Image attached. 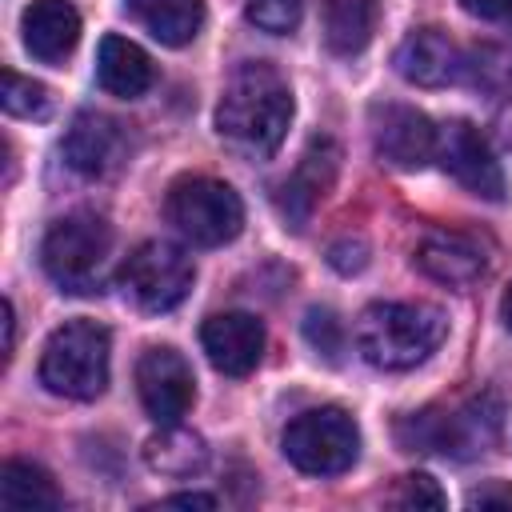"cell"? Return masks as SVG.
<instances>
[{
  "label": "cell",
  "mask_w": 512,
  "mask_h": 512,
  "mask_svg": "<svg viewBox=\"0 0 512 512\" xmlns=\"http://www.w3.org/2000/svg\"><path fill=\"white\" fill-rule=\"evenodd\" d=\"M288 120H292V88L280 76V68L268 60H244L228 76L216 104L220 140L244 160H268L284 144Z\"/></svg>",
  "instance_id": "1"
},
{
  "label": "cell",
  "mask_w": 512,
  "mask_h": 512,
  "mask_svg": "<svg viewBox=\"0 0 512 512\" xmlns=\"http://www.w3.org/2000/svg\"><path fill=\"white\" fill-rule=\"evenodd\" d=\"M448 332V320L432 304H368L356 320V348L372 368L404 372L424 364Z\"/></svg>",
  "instance_id": "2"
},
{
  "label": "cell",
  "mask_w": 512,
  "mask_h": 512,
  "mask_svg": "<svg viewBox=\"0 0 512 512\" xmlns=\"http://www.w3.org/2000/svg\"><path fill=\"white\" fill-rule=\"evenodd\" d=\"M396 440L404 452H436L452 460L484 456L500 440V400L480 392L456 408H424L396 424Z\"/></svg>",
  "instance_id": "3"
},
{
  "label": "cell",
  "mask_w": 512,
  "mask_h": 512,
  "mask_svg": "<svg viewBox=\"0 0 512 512\" xmlns=\"http://www.w3.org/2000/svg\"><path fill=\"white\" fill-rule=\"evenodd\" d=\"M40 384L64 400H96L108 384V328L96 320L60 324L44 344Z\"/></svg>",
  "instance_id": "4"
},
{
  "label": "cell",
  "mask_w": 512,
  "mask_h": 512,
  "mask_svg": "<svg viewBox=\"0 0 512 512\" xmlns=\"http://www.w3.org/2000/svg\"><path fill=\"white\" fill-rule=\"evenodd\" d=\"M108 256H112V228L96 212H72L56 220L40 244L44 272L60 292H72V296L100 288Z\"/></svg>",
  "instance_id": "5"
},
{
  "label": "cell",
  "mask_w": 512,
  "mask_h": 512,
  "mask_svg": "<svg viewBox=\"0 0 512 512\" xmlns=\"http://www.w3.org/2000/svg\"><path fill=\"white\" fill-rule=\"evenodd\" d=\"M164 216L196 248H220L244 228L240 196L212 176H180L164 196Z\"/></svg>",
  "instance_id": "6"
},
{
  "label": "cell",
  "mask_w": 512,
  "mask_h": 512,
  "mask_svg": "<svg viewBox=\"0 0 512 512\" xmlns=\"http://www.w3.org/2000/svg\"><path fill=\"white\" fill-rule=\"evenodd\" d=\"M284 456L308 472V476H336L348 472L360 456V428L344 408H308L288 420L284 436Z\"/></svg>",
  "instance_id": "7"
},
{
  "label": "cell",
  "mask_w": 512,
  "mask_h": 512,
  "mask_svg": "<svg viewBox=\"0 0 512 512\" xmlns=\"http://www.w3.org/2000/svg\"><path fill=\"white\" fill-rule=\"evenodd\" d=\"M120 288L140 312H172L192 288V260L164 240H144L120 268Z\"/></svg>",
  "instance_id": "8"
},
{
  "label": "cell",
  "mask_w": 512,
  "mask_h": 512,
  "mask_svg": "<svg viewBox=\"0 0 512 512\" xmlns=\"http://www.w3.org/2000/svg\"><path fill=\"white\" fill-rule=\"evenodd\" d=\"M136 392L144 412L156 424H180V416L192 408L196 400V380H192V364L160 344V348H144L136 360Z\"/></svg>",
  "instance_id": "9"
},
{
  "label": "cell",
  "mask_w": 512,
  "mask_h": 512,
  "mask_svg": "<svg viewBox=\"0 0 512 512\" xmlns=\"http://www.w3.org/2000/svg\"><path fill=\"white\" fill-rule=\"evenodd\" d=\"M336 172H340V148H336V140L316 136V140L304 148L300 164H296V168L280 180V188H276V212H280V220H284L292 232H300V228L308 224V216L316 212V204L328 196Z\"/></svg>",
  "instance_id": "10"
},
{
  "label": "cell",
  "mask_w": 512,
  "mask_h": 512,
  "mask_svg": "<svg viewBox=\"0 0 512 512\" xmlns=\"http://www.w3.org/2000/svg\"><path fill=\"white\" fill-rule=\"evenodd\" d=\"M436 156L472 196H484V200H500L504 196L500 160L492 156V148H488V140L480 136L476 124H468V120L444 124L440 140H436Z\"/></svg>",
  "instance_id": "11"
},
{
  "label": "cell",
  "mask_w": 512,
  "mask_h": 512,
  "mask_svg": "<svg viewBox=\"0 0 512 512\" xmlns=\"http://www.w3.org/2000/svg\"><path fill=\"white\" fill-rule=\"evenodd\" d=\"M440 128L408 108V104H376L372 108V144L392 168H424L436 156Z\"/></svg>",
  "instance_id": "12"
},
{
  "label": "cell",
  "mask_w": 512,
  "mask_h": 512,
  "mask_svg": "<svg viewBox=\"0 0 512 512\" xmlns=\"http://www.w3.org/2000/svg\"><path fill=\"white\" fill-rule=\"evenodd\" d=\"M200 344L216 372L248 376L264 356V324L252 312H216L204 320Z\"/></svg>",
  "instance_id": "13"
},
{
  "label": "cell",
  "mask_w": 512,
  "mask_h": 512,
  "mask_svg": "<svg viewBox=\"0 0 512 512\" xmlns=\"http://www.w3.org/2000/svg\"><path fill=\"white\" fill-rule=\"evenodd\" d=\"M60 152H64V164L72 172L96 180V176H104V172H112L120 164L124 132H120V124L112 116L84 108V112L72 116V124H68V132L60 140Z\"/></svg>",
  "instance_id": "14"
},
{
  "label": "cell",
  "mask_w": 512,
  "mask_h": 512,
  "mask_svg": "<svg viewBox=\"0 0 512 512\" xmlns=\"http://www.w3.org/2000/svg\"><path fill=\"white\" fill-rule=\"evenodd\" d=\"M416 264H420V272H428L432 280H440L448 288H468L472 280L484 276L488 252L476 236H468L460 228H432L416 248Z\"/></svg>",
  "instance_id": "15"
},
{
  "label": "cell",
  "mask_w": 512,
  "mask_h": 512,
  "mask_svg": "<svg viewBox=\"0 0 512 512\" xmlns=\"http://www.w3.org/2000/svg\"><path fill=\"white\" fill-rule=\"evenodd\" d=\"M396 72L416 88H440L464 76V52L440 28H416L396 48Z\"/></svg>",
  "instance_id": "16"
},
{
  "label": "cell",
  "mask_w": 512,
  "mask_h": 512,
  "mask_svg": "<svg viewBox=\"0 0 512 512\" xmlns=\"http://www.w3.org/2000/svg\"><path fill=\"white\" fill-rule=\"evenodd\" d=\"M20 32H24V48L36 60L60 64L64 56H72L80 40V12L68 0H32L20 16Z\"/></svg>",
  "instance_id": "17"
},
{
  "label": "cell",
  "mask_w": 512,
  "mask_h": 512,
  "mask_svg": "<svg viewBox=\"0 0 512 512\" xmlns=\"http://www.w3.org/2000/svg\"><path fill=\"white\" fill-rule=\"evenodd\" d=\"M152 60L140 44L124 40V36H104L100 40V56H96V80L104 92L112 96H144L152 88Z\"/></svg>",
  "instance_id": "18"
},
{
  "label": "cell",
  "mask_w": 512,
  "mask_h": 512,
  "mask_svg": "<svg viewBox=\"0 0 512 512\" xmlns=\"http://www.w3.org/2000/svg\"><path fill=\"white\" fill-rule=\"evenodd\" d=\"M132 16L168 48H184L204 28V0H128Z\"/></svg>",
  "instance_id": "19"
},
{
  "label": "cell",
  "mask_w": 512,
  "mask_h": 512,
  "mask_svg": "<svg viewBox=\"0 0 512 512\" xmlns=\"http://www.w3.org/2000/svg\"><path fill=\"white\" fill-rule=\"evenodd\" d=\"M320 24L336 56H356L376 32V0H320Z\"/></svg>",
  "instance_id": "20"
},
{
  "label": "cell",
  "mask_w": 512,
  "mask_h": 512,
  "mask_svg": "<svg viewBox=\"0 0 512 512\" xmlns=\"http://www.w3.org/2000/svg\"><path fill=\"white\" fill-rule=\"evenodd\" d=\"M144 464L160 476H192L208 464V448L196 432L180 424H160V432L144 440Z\"/></svg>",
  "instance_id": "21"
},
{
  "label": "cell",
  "mask_w": 512,
  "mask_h": 512,
  "mask_svg": "<svg viewBox=\"0 0 512 512\" xmlns=\"http://www.w3.org/2000/svg\"><path fill=\"white\" fill-rule=\"evenodd\" d=\"M0 504L16 512H36V508H60V492L52 476L40 464L28 460H4L0 468Z\"/></svg>",
  "instance_id": "22"
},
{
  "label": "cell",
  "mask_w": 512,
  "mask_h": 512,
  "mask_svg": "<svg viewBox=\"0 0 512 512\" xmlns=\"http://www.w3.org/2000/svg\"><path fill=\"white\" fill-rule=\"evenodd\" d=\"M0 104L8 116H20V120H44L48 116V88L32 76H20V72H4V92H0Z\"/></svg>",
  "instance_id": "23"
},
{
  "label": "cell",
  "mask_w": 512,
  "mask_h": 512,
  "mask_svg": "<svg viewBox=\"0 0 512 512\" xmlns=\"http://www.w3.org/2000/svg\"><path fill=\"white\" fill-rule=\"evenodd\" d=\"M244 12L248 20L260 28V32H272V36H284L300 24V12H304V0H244Z\"/></svg>",
  "instance_id": "24"
},
{
  "label": "cell",
  "mask_w": 512,
  "mask_h": 512,
  "mask_svg": "<svg viewBox=\"0 0 512 512\" xmlns=\"http://www.w3.org/2000/svg\"><path fill=\"white\" fill-rule=\"evenodd\" d=\"M388 504H396V508H444V492H440V484L432 476L408 472L388 492Z\"/></svg>",
  "instance_id": "25"
},
{
  "label": "cell",
  "mask_w": 512,
  "mask_h": 512,
  "mask_svg": "<svg viewBox=\"0 0 512 512\" xmlns=\"http://www.w3.org/2000/svg\"><path fill=\"white\" fill-rule=\"evenodd\" d=\"M304 340H308L316 352H324L328 360H336V352H340V320H336L328 308H312V312L304 316Z\"/></svg>",
  "instance_id": "26"
},
{
  "label": "cell",
  "mask_w": 512,
  "mask_h": 512,
  "mask_svg": "<svg viewBox=\"0 0 512 512\" xmlns=\"http://www.w3.org/2000/svg\"><path fill=\"white\" fill-rule=\"evenodd\" d=\"M460 4H464V12L476 16V20L512 28V0H460Z\"/></svg>",
  "instance_id": "27"
},
{
  "label": "cell",
  "mask_w": 512,
  "mask_h": 512,
  "mask_svg": "<svg viewBox=\"0 0 512 512\" xmlns=\"http://www.w3.org/2000/svg\"><path fill=\"white\" fill-rule=\"evenodd\" d=\"M468 504L472 508H512V484L488 480V484H480V488L468 492Z\"/></svg>",
  "instance_id": "28"
},
{
  "label": "cell",
  "mask_w": 512,
  "mask_h": 512,
  "mask_svg": "<svg viewBox=\"0 0 512 512\" xmlns=\"http://www.w3.org/2000/svg\"><path fill=\"white\" fill-rule=\"evenodd\" d=\"M332 268H340V272H360L364 264H368V248L360 244V240H340V244H332Z\"/></svg>",
  "instance_id": "29"
},
{
  "label": "cell",
  "mask_w": 512,
  "mask_h": 512,
  "mask_svg": "<svg viewBox=\"0 0 512 512\" xmlns=\"http://www.w3.org/2000/svg\"><path fill=\"white\" fill-rule=\"evenodd\" d=\"M160 504H176V508H212L216 500L204 496V492H176V496H164Z\"/></svg>",
  "instance_id": "30"
},
{
  "label": "cell",
  "mask_w": 512,
  "mask_h": 512,
  "mask_svg": "<svg viewBox=\"0 0 512 512\" xmlns=\"http://www.w3.org/2000/svg\"><path fill=\"white\" fill-rule=\"evenodd\" d=\"M12 348H16V308L12 300H4V360L12 356Z\"/></svg>",
  "instance_id": "31"
},
{
  "label": "cell",
  "mask_w": 512,
  "mask_h": 512,
  "mask_svg": "<svg viewBox=\"0 0 512 512\" xmlns=\"http://www.w3.org/2000/svg\"><path fill=\"white\" fill-rule=\"evenodd\" d=\"M500 316H504V324L512 328V284H508V292H504V300H500Z\"/></svg>",
  "instance_id": "32"
}]
</instances>
